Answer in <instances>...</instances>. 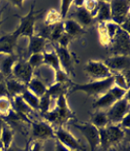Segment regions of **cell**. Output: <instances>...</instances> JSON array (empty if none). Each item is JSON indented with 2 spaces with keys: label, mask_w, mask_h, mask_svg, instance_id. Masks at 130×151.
I'll return each instance as SVG.
<instances>
[{
  "label": "cell",
  "mask_w": 130,
  "mask_h": 151,
  "mask_svg": "<svg viewBox=\"0 0 130 151\" xmlns=\"http://www.w3.org/2000/svg\"><path fill=\"white\" fill-rule=\"evenodd\" d=\"M114 85L113 76L104 80H97V81H90L83 84H73L71 88V94L77 92H83L88 97H93L95 99L99 98L104 95Z\"/></svg>",
  "instance_id": "obj_1"
},
{
  "label": "cell",
  "mask_w": 130,
  "mask_h": 151,
  "mask_svg": "<svg viewBox=\"0 0 130 151\" xmlns=\"http://www.w3.org/2000/svg\"><path fill=\"white\" fill-rule=\"evenodd\" d=\"M125 133L119 125L109 124L106 128L99 130L100 146L104 151L119 144L124 139Z\"/></svg>",
  "instance_id": "obj_2"
},
{
  "label": "cell",
  "mask_w": 130,
  "mask_h": 151,
  "mask_svg": "<svg viewBox=\"0 0 130 151\" xmlns=\"http://www.w3.org/2000/svg\"><path fill=\"white\" fill-rule=\"evenodd\" d=\"M35 2L31 5L29 12L25 16H21L18 17L20 19V24H18V28L14 31V33L20 38L21 36L25 37H31L34 35V31H35V22L38 19V14L39 13L35 11Z\"/></svg>",
  "instance_id": "obj_3"
},
{
  "label": "cell",
  "mask_w": 130,
  "mask_h": 151,
  "mask_svg": "<svg viewBox=\"0 0 130 151\" xmlns=\"http://www.w3.org/2000/svg\"><path fill=\"white\" fill-rule=\"evenodd\" d=\"M75 128L81 132L85 140L87 141L90 151H96L100 146L99 140V130L94 127L90 122H81V123H74Z\"/></svg>",
  "instance_id": "obj_4"
},
{
  "label": "cell",
  "mask_w": 130,
  "mask_h": 151,
  "mask_svg": "<svg viewBox=\"0 0 130 151\" xmlns=\"http://www.w3.org/2000/svg\"><path fill=\"white\" fill-rule=\"evenodd\" d=\"M85 72L92 81L104 80L113 76V73L102 60H88L85 66Z\"/></svg>",
  "instance_id": "obj_5"
},
{
  "label": "cell",
  "mask_w": 130,
  "mask_h": 151,
  "mask_svg": "<svg viewBox=\"0 0 130 151\" xmlns=\"http://www.w3.org/2000/svg\"><path fill=\"white\" fill-rule=\"evenodd\" d=\"M55 139L70 151H87L81 141L62 126L58 127V129L55 130Z\"/></svg>",
  "instance_id": "obj_6"
},
{
  "label": "cell",
  "mask_w": 130,
  "mask_h": 151,
  "mask_svg": "<svg viewBox=\"0 0 130 151\" xmlns=\"http://www.w3.org/2000/svg\"><path fill=\"white\" fill-rule=\"evenodd\" d=\"M111 21L118 25H121L123 22L127 20L130 11V2L123 0H113L110 1Z\"/></svg>",
  "instance_id": "obj_7"
},
{
  "label": "cell",
  "mask_w": 130,
  "mask_h": 151,
  "mask_svg": "<svg viewBox=\"0 0 130 151\" xmlns=\"http://www.w3.org/2000/svg\"><path fill=\"white\" fill-rule=\"evenodd\" d=\"M129 33L119 28V32L111 42V53L112 56H129L130 46Z\"/></svg>",
  "instance_id": "obj_8"
},
{
  "label": "cell",
  "mask_w": 130,
  "mask_h": 151,
  "mask_svg": "<svg viewBox=\"0 0 130 151\" xmlns=\"http://www.w3.org/2000/svg\"><path fill=\"white\" fill-rule=\"evenodd\" d=\"M109 123L119 125L125 115L129 114V99L125 98L121 101H118L106 111Z\"/></svg>",
  "instance_id": "obj_9"
},
{
  "label": "cell",
  "mask_w": 130,
  "mask_h": 151,
  "mask_svg": "<svg viewBox=\"0 0 130 151\" xmlns=\"http://www.w3.org/2000/svg\"><path fill=\"white\" fill-rule=\"evenodd\" d=\"M31 126H32V140H38L44 142V141L48 139H55V129L48 122H31Z\"/></svg>",
  "instance_id": "obj_10"
},
{
  "label": "cell",
  "mask_w": 130,
  "mask_h": 151,
  "mask_svg": "<svg viewBox=\"0 0 130 151\" xmlns=\"http://www.w3.org/2000/svg\"><path fill=\"white\" fill-rule=\"evenodd\" d=\"M12 77L24 85H27L33 78V69L26 60H18L15 63L12 70Z\"/></svg>",
  "instance_id": "obj_11"
},
{
  "label": "cell",
  "mask_w": 130,
  "mask_h": 151,
  "mask_svg": "<svg viewBox=\"0 0 130 151\" xmlns=\"http://www.w3.org/2000/svg\"><path fill=\"white\" fill-rule=\"evenodd\" d=\"M113 74L123 73L129 69V56H111L103 62Z\"/></svg>",
  "instance_id": "obj_12"
},
{
  "label": "cell",
  "mask_w": 130,
  "mask_h": 151,
  "mask_svg": "<svg viewBox=\"0 0 130 151\" xmlns=\"http://www.w3.org/2000/svg\"><path fill=\"white\" fill-rule=\"evenodd\" d=\"M55 109L58 114L60 127H61L63 124L67 123V122L74 116V113H73L72 109H70V107H69L66 95H61L60 97L56 99Z\"/></svg>",
  "instance_id": "obj_13"
},
{
  "label": "cell",
  "mask_w": 130,
  "mask_h": 151,
  "mask_svg": "<svg viewBox=\"0 0 130 151\" xmlns=\"http://www.w3.org/2000/svg\"><path fill=\"white\" fill-rule=\"evenodd\" d=\"M55 52L58 55L60 67L63 71H65L69 76L74 74V65H73V58L68 48H61L58 45L55 46Z\"/></svg>",
  "instance_id": "obj_14"
},
{
  "label": "cell",
  "mask_w": 130,
  "mask_h": 151,
  "mask_svg": "<svg viewBox=\"0 0 130 151\" xmlns=\"http://www.w3.org/2000/svg\"><path fill=\"white\" fill-rule=\"evenodd\" d=\"M18 37L14 32L0 37V55H15Z\"/></svg>",
  "instance_id": "obj_15"
},
{
  "label": "cell",
  "mask_w": 130,
  "mask_h": 151,
  "mask_svg": "<svg viewBox=\"0 0 130 151\" xmlns=\"http://www.w3.org/2000/svg\"><path fill=\"white\" fill-rule=\"evenodd\" d=\"M71 19L77 22L83 28L90 27L95 22V19L84 7L76 8L75 11L72 13Z\"/></svg>",
  "instance_id": "obj_16"
},
{
  "label": "cell",
  "mask_w": 130,
  "mask_h": 151,
  "mask_svg": "<svg viewBox=\"0 0 130 151\" xmlns=\"http://www.w3.org/2000/svg\"><path fill=\"white\" fill-rule=\"evenodd\" d=\"M18 62V57L15 55H1L0 56V72L6 79L12 77V70L15 63Z\"/></svg>",
  "instance_id": "obj_17"
},
{
  "label": "cell",
  "mask_w": 130,
  "mask_h": 151,
  "mask_svg": "<svg viewBox=\"0 0 130 151\" xmlns=\"http://www.w3.org/2000/svg\"><path fill=\"white\" fill-rule=\"evenodd\" d=\"M63 28H64V32L69 35L72 39L81 37L85 33V28L82 27L77 22L72 19H66L63 21Z\"/></svg>",
  "instance_id": "obj_18"
},
{
  "label": "cell",
  "mask_w": 130,
  "mask_h": 151,
  "mask_svg": "<svg viewBox=\"0 0 130 151\" xmlns=\"http://www.w3.org/2000/svg\"><path fill=\"white\" fill-rule=\"evenodd\" d=\"M28 55L32 54H39L45 52V48L47 45V39L39 34H34L33 36L28 38Z\"/></svg>",
  "instance_id": "obj_19"
},
{
  "label": "cell",
  "mask_w": 130,
  "mask_h": 151,
  "mask_svg": "<svg viewBox=\"0 0 130 151\" xmlns=\"http://www.w3.org/2000/svg\"><path fill=\"white\" fill-rule=\"evenodd\" d=\"M5 84L10 99H13L16 97H18V96H21L23 93L26 90V85H24L20 81H18V80L14 79L13 77L6 79Z\"/></svg>",
  "instance_id": "obj_20"
},
{
  "label": "cell",
  "mask_w": 130,
  "mask_h": 151,
  "mask_svg": "<svg viewBox=\"0 0 130 151\" xmlns=\"http://www.w3.org/2000/svg\"><path fill=\"white\" fill-rule=\"evenodd\" d=\"M26 89L30 93H32L34 96L40 99L47 93L48 86L41 79L37 78V77H33L30 80V82L26 85Z\"/></svg>",
  "instance_id": "obj_21"
},
{
  "label": "cell",
  "mask_w": 130,
  "mask_h": 151,
  "mask_svg": "<svg viewBox=\"0 0 130 151\" xmlns=\"http://www.w3.org/2000/svg\"><path fill=\"white\" fill-rule=\"evenodd\" d=\"M94 19L97 22H107L111 21V7L109 1H99Z\"/></svg>",
  "instance_id": "obj_22"
},
{
  "label": "cell",
  "mask_w": 130,
  "mask_h": 151,
  "mask_svg": "<svg viewBox=\"0 0 130 151\" xmlns=\"http://www.w3.org/2000/svg\"><path fill=\"white\" fill-rule=\"evenodd\" d=\"M116 101H117L115 99V98L108 91L104 95L100 96L99 98L95 99L94 102L92 104V107L96 109V110H103V109H107L108 110Z\"/></svg>",
  "instance_id": "obj_23"
},
{
  "label": "cell",
  "mask_w": 130,
  "mask_h": 151,
  "mask_svg": "<svg viewBox=\"0 0 130 151\" xmlns=\"http://www.w3.org/2000/svg\"><path fill=\"white\" fill-rule=\"evenodd\" d=\"M0 139H1L3 151L10 148L13 143V139H14V131L8 124H3L1 132H0Z\"/></svg>",
  "instance_id": "obj_24"
},
{
  "label": "cell",
  "mask_w": 130,
  "mask_h": 151,
  "mask_svg": "<svg viewBox=\"0 0 130 151\" xmlns=\"http://www.w3.org/2000/svg\"><path fill=\"white\" fill-rule=\"evenodd\" d=\"M12 107L17 113L26 118L29 117V115L32 113V111H33L32 109L25 104L23 98H21V96H18V97H16L13 99Z\"/></svg>",
  "instance_id": "obj_25"
},
{
  "label": "cell",
  "mask_w": 130,
  "mask_h": 151,
  "mask_svg": "<svg viewBox=\"0 0 130 151\" xmlns=\"http://www.w3.org/2000/svg\"><path fill=\"white\" fill-rule=\"evenodd\" d=\"M94 127H96L98 130L104 129L109 125V119H108L107 113L105 110H96L91 115L90 122Z\"/></svg>",
  "instance_id": "obj_26"
},
{
  "label": "cell",
  "mask_w": 130,
  "mask_h": 151,
  "mask_svg": "<svg viewBox=\"0 0 130 151\" xmlns=\"http://www.w3.org/2000/svg\"><path fill=\"white\" fill-rule=\"evenodd\" d=\"M44 57V65L50 67L53 71H58V70L61 69L60 67V63L58 58V55L53 51H50V52H44L43 53Z\"/></svg>",
  "instance_id": "obj_27"
},
{
  "label": "cell",
  "mask_w": 130,
  "mask_h": 151,
  "mask_svg": "<svg viewBox=\"0 0 130 151\" xmlns=\"http://www.w3.org/2000/svg\"><path fill=\"white\" fill-rule=\"evenodd\" d=\"M66 90H67V85L59 84V83L53 82L52 85L48 87L47 93L50 97V99H58L61 95H66Z\"/></svg>",
  "instance_id": "obj_28"
},
{
  "label": "cell",
  "mask_w": 130,
  "mask_h": 151,
  "mask_svg": "<svg viewBox=\"0 0 130 151\" xmlns=\"http://www.w3.org/2000/svg\"><path fill=\"white\" fill-rule=\"evenodd\" d=\"M61 22L63 21L60 17L59 12L56 11L55 9H50L45 16V20H44L45 25H47V27H53V25L58 24Z\"/></svg>",
  "instance_id": "obj_29"
},
{
  "label": "cell",
  "mask_w": 130,
  "mask_h": 151,
  "mask_svg": "<svg viewBox=\"0 0 130 151\" xmlns=\"http://www.w3.org/2000/svg\"><path fill=\"white\" fill-rule=\"evenodd\" d=\"M21 98H23L25 104L32 109V110H38V108H39V98L34 96L32 93H30L27 89L23 93Z\"/></svg>",
  "instance_id": "obj_30"
},
{
  "label": "cell",
  "mask_w": 130,
  "mask_h": 151,
  "mask_svg": "<svg viewBox=\"0 0 130 151\" xmlns=\"http://www.w3.org/2000/svg\"><path fill=\"white\" fill-rule=\"evenodd\" d=\"M97 31H98V37H99V41L101 45L105 47H109L111 44V39L109 35H108L105 22H98Z\"/></svg>",
  "instance_id": "obj_31"
},
{
  "label": "cell",
  "mask_w": 130,
  "mask_h": 151,
  "mask_svg": "<svg viewBox=\"0 0 130 151\" xmlns=\"http://www.w3.org/2000/svg\"><path fill=\"white\" fill-rule=\"evenodd\" d=\"M113 79H114V85L115 86L129 91L128 79L126 78V76L123 73H115V74H113Z\"/></svg>",
  "instance_id": "obj_32"
},
{
  "label": "cell",
  "mask_w": 130,
  "mask_h": 151,
  "mask_svg": "<svg viewBox=\"0 0 130 151\" xmlns=\"http://www.w3.org/2000/svg\"><path fill=\"white\" fill-rule=\"evenodd\" d=\"M63 33H64V28H63V22H59V24L52 27L49 39L52 41V42L56 43Z\"/></svg>",
  "instance_id": "obj_33"
},
{
  "label": "cell",
  "mask_w": 130,
  "mask_h": 151,
  "mask_svg": "<svg viewBox=\"0 0 130 151\" xmlns=\"http://www.w3.org/2000/svg\"><path fill=\"white\" fill-rule=\"evenodd\" d=\"M27 63L31 66V68L33 70L36 68H39V67L44 65V57H43V53H39V54H32L30 55L28 60H26Z\"/></svg>",
  "instance_id": "obj_34"
},
{
  "label": "cell",
  "mask_w": 130,
  "mask_h": 151,
  "mask_svg": "<svg viewBox=\"0 0 130 151\" xmlns=\"http://www.w3.org/2000/svg\"><path fill=\"white\" fill-rule=\"evenodd\" d=\"M13 109L12 101L9 98H0V116H7Z\"/></svg>",
  "instance_id": "obj_35"
},
{
  "label": "cell",
  "mask_w": 130,
  "mask_h": 151,
  "mask_svg": "<svg viewBox=\"0 0 130 151\" xmlns=\"http://www.w3.org/2000/svg\"><path fill=\"white\" fill-rule=\"evenodd\" d=\"M109 92L111 93V95L115 98L116 101H121V99H125V98H128V92L129 91L113 85L112 88L109 90Z\"/></svg>",
  "instance_id": "obj_36"
},
{
  "label": "cell",
  "mask_w": 130,
  "mask_h": 151,
  "mask_svg": "<svg viewBox=\"0 0 130 151\" xmlns=\"http://www.w3.org/2000/svg\"><path fill=\"white\" fill-rule=\"evenodd\" d=\"M50 101H52V99L48 94H45L43 97L39 99V108H38V110H40L41 114H45L48 111L50 110Z\"/></svg>",
  "instance_id": "obj_37"
},
{
  "label": "cell",
  "mask_w": 130,
  "mask_h": 151,
  "mask_svg": "<svg viewBox=\"0 0 130 151\" xmlns=\"http://www.w3.org/2000/svg\"><path fill=\"white\" fill-rule=\"evenodd\" d=\"M55 83H59V84L67 85L70 82V76H69L65 71H63L62 69L55 71Z\"/></svg>",
  "instance_id": "obj_38"
},
{
  "label": "cell",
  "mask_w": 130,
  "mask_h": 151,
  "mask_svg": "<svg viewBox=\"0 0 130 151\" xmlns=\"http://www.w3.org/2000/svg\"><path fill=\"white\" fill-rule=\"evenodd\" d=\"M71 6H73V1H61L60 2V17L62 21L66 20L69 11H70Z\"/></svg>",
  "instance_id": "obj_39"
},
{
  "label": "cell",
  "mask_w": 130,
  "mask_h": 151,
  "mask_svg": "<svg viewBox=\"0 0 130 151\" xmlns=\"http://www.w3.org/2000/svg\"><path fill=\"white\" fill-rule=\"evenodd\" d=\"M98 3H99V1H93V0H90V1H84L83 7L88 13H90L91 16L94 18V16L96 14V11L98 9Z\"/></svg>",
  "instance_id": "obj_40"
},
{
  "label": "cell",
  "mask_w": 130,
  "mask_h": 151,
  "mask_svg": "<svg viewBox=\"0 0 130 151\" xmlns=\"http://www.w3.org/2000/svg\"><path fill=\"white\" fill-rule=\"evenodd\" d=\"M28 151H44V142L38 140H30L27 142Z\"/></svg>",
  "instance_id": "obj_41"
},
{
  "label": "cell",
  "mask_w": 130,
  "mask_h": 151,
  "mask_svg": "<svg viewBox=\"0 0 130 151\" xmlns=\"http://www.w3.org/2000/svg\"><path fill=\"white\" fill-rule=\"evenodd\" d=\"M72 40H73L72 38L64 32L61 35V36H60L59 39L58 40L56 45H58V47H61V48H68V46L70 45Z\"/></svg>",
  "instance_id": "obj_42"
},
{
  "label": "cell",
  "mask_w": 130,
  "mask_h": 151,
  "mask_svg": "<svg viewBox=\"0 0 130 151\" xmlns=\"http://www.w3.org/2000/svg\"><path fill=\"white\" fill-rule=\"evenodd\" d=\"M119 125L122 128L123 130H129V128H130V114L125 115V116L122 118V120L120 121V123Z\"/></svg>",
  "instance_id": "obj_43"
},
{
  "label": "cell",
  "mask_w": 130,
  "mask_h": 151,
  "mask_svg": "<svg viewBox=\"0 0 130 151\" xmlns=\"http://www.w3.org/2000/svg\"><path fill=\"white\" fill-rule=\"evenodd\" d=\"M4 97L9 98V94H8V91H7V88H6L5 81L0 83V98H4Z\"/></svg>",
  "instance_id": "obj_44"
},
{
  "label": "cell",
  "mask_w": 130,
  "mask_h": 151,
  "mask_svg": "<svg viewBox=\"0 0 130 151\" xmlns=\"http://www.w3.org/2000/svg\"><path fill=\"white\" fill-rule=\"evenodd\" d=\"M55 151H70L68 148H66L64 145H62L59 141H55Z\"/></svg>",
  "instance_id": "obj_45"
},
{
  "label": "cell",
  "mask_w": 130,
  "mask_h": 151,
  "mask_svg": "<svg viewBox=\"0 0 130 151\" xmlns=\"http://www.w3.org/2000/svg\"><path fill=\"white\" fill-rule=\"evenodd\" d=\"M21 148H17L16 146L11 145V146H10V148H8L6 151H21Z\"/></svg>",
  "instance_id": "obj_46"
},
{
  "label": "cell",
  "mask_w": 130,
  "mask_h": 151,
  "mask_svg": "<svg viewBox=\"0 0 130 151\" xmlns=\"http://www.w3.org/2000/svg\"><path fill=\"white\" fill-rule=\"evenodd\" d=\"M5 80H6V78H5V77H4V76H3V74H2V73H1V72H0V83L4 82V81H5Z\"/></svg>",
  "instance_id": "obj_47"
},
{
  "label": "cell",
  "mask_w": 130,
  "mask_h": 151,
  "mask_svg": "<svg viewBox=\"0 0 130 151\" xmlns=\"http://www.w3.org/2000/svg\"><path fill=\"white\" fill-rule=\"evenodd\" d=\"M3 124H4V122H3L2 118L0 117V132H1V129H2V126H3Z\"/></svg>",
  "instance_id": "obj_48"
},
{
  "label": "cell",
  "mask_w": 130,
  "mask_h": 151,
  "mask_svg": "<svg viewBox=\"0 0 130 151\" xmlns=\"http://www.w3.org/2000/svg\"><path fill=\"white\" fill-rule=\"evenodd\" d=\"M21 151H28V149H27V144H26V146L24 147V148H23Z\"/></svg>",
  "instance_id": "obj_49"
},
{
  "label": "cell",
  "mask_w": 130,
  "mask_h": 151,
  "mask_svg": "<svg viewBox=\"0 0 130 151\" xmlns=\"http://www.w3.org/2000/svg\"><path fill=\"white\" fill-rule=\"evenodd\" d=\"M0 151H3V147H2V143H1V139H0Z\"/></svg>",
  "instance_id": "obj_50"
},
{
  "label": "cell",
  "mask_w": 130,
  "mask_h": 151,
  "mask_svg": "<svg viewBox=\"0 0 130 151\" xmlns=\"http://www.w3.org/2000/svg\"><path fill=\"white\" fill-rule=\"evenodd\" d=\"M0 56H1V55H0Z\"/></svg>",
  "instance_id": "obj_51"
}]
</instances>
